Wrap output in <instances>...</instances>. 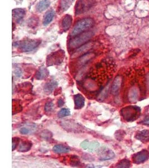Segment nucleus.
Listing matches in <instances>:
<instances>
[{"mask_svg":"<svg viewBox=\"0 0 149 168\" xmlns=\"http://www.w3.org/2000/svg\"><path fill=\"white\" fill-rule=\"evenodd\" d=\"M114 72V67L108 62H98L92 67L81 81V87L88 96H100Z\"/></svg>","mask_w":149,"mask_h":168,"instance_id":"nucleus-1","label":"nucleus"},{"mask_svg":"<svg viewBox=\"0 0 149 168\" xmlns=\"http://www.w3.org/2000/svg\"><path fill=\"white\" fill-rule=\"evenodd\" d=\"M94 24V20L87 17L80 20L74 25L71 32V36H76L84 33L93 26Z\"/></svg>","mask_w":149,"mask_h":168,"instance_id":"nucleus-2","label":"nucleus"},{"mask_svg":"<svg viewBox=\"0 0 149 168\" xmlns=\"http://www.w3.org/2000/svg\"><path fill=\"white\" fill-rule=\"evenodd\" d=\"M93 35L94 33L93 31H90L77 35L71 39L69 43V47L70 49L78 48L83 45L86 44L92 38Z\"/></svg>","mask_w":149,"mask_h":168,"instance_id":"nucleus-3","label":"nucleus"},{"mask_svg":"<svg viewBox=\"0 0 149 168\" xmlns=\"http://www.w3.org/2000/svg\"><path fill=\"white\" fill-rule=\"evenodd\" d=\"M139 113H140V109L134 106H127L121 110L122 117L128 122L136 119Z\"/></svg>","mask_w":149,"mask_h":168,"instance_id":"nucleus-4","label":"nucleus"},{"mask_svg":"<svg viewBox=\"0 0 149 168\" xmlns=\"http://www.w3.org/2000/svg\"><path fill=\"white\" fill-rule=\"evenodd\" d=\"M40 43L41 41L39 40L27 39L19 43V48L23 52H30L37 47Z\"/></svg>","mask_w":149,"mask_h":168,"instance_id":"nucleus-5","label":"nucleus"},{"mask_svg":"<svg viewBox=\"0 0 149 168\" xmlns=\"http://www.w3.org/2000/svg\"><path fill=\"white\" fill-rule=\"evenodd\" d=\"M94 4V0H78L76 6V14H83L89 10Z\"/></svg>","mask_w":149,"mask_h":168,"instance_id":"nucleus-6","label":"nucleus"},{"mask_svg":"<svg viewBox=\"0 0 149 168\" xmlns=\"http://www.w3.org/2000/svg\"><path fill=\"white\" fill-rule=\"evenodd\" d=\"M64 57V52L63 50H59L52 53L47 58L48 66L60 63Z\"/></svg>","mask_w":149,"mask_h":168,"instance_id":"nucleus-7","label":"nucleus"},{"mask_svg":"<svg viewBox=\"0 0 149 168\" xmlns=\"http://www.w3.org/2000/svg\"><path fill=\"white\" fill-rule=\"evenodd\" d=\"M99 159L101 160L105 161L112 159L115 157V154L110 148L106 147H102L99 148L97 152Z\"/></svg>","mask_w":149,"mask_h":168,"instance_id":"nucleus-8","label":"nucleus"},{"mask_svg":"<svg viewBox=\"0 0 149 168\" xmlns=\"http://www.w3.org/2000/svg\"><path fill=\"white\" fill-rule=\"evenodd\" d=\"M149 158V153L146 150H143L140 152L135 154L132 157L133 161L135 164H139L145 162Z\"/></svg>","mask_w":149,"mask_h":168,"instance_id":"nucleus-9","label":"nucleus"},{"mask_svg":"<svg viewBox=\"0 0 149 168\" xmlns=\"http://www.w3.org/2000/svg\"><path fill=\"white\" fill-rule=\"evenodd\" d=\"M93 43L90 42L88 43H86L85 44L83 45L81 47L78 48L77 49L75 52L73 53V55L72 56V58H76L79 56H82L85 54V53L88 52L89 50L91 49L93 47Z\"/></svg>","mask_w":149,"mask_h":168,"instance_id":"nucleus-10","label":"nucleus"},{"mask_svg":"<svg viewBox=\"0 0 149 168\" xmlns=\"http://www.w3.org/2000/svg\"><path fill=\"white\" fill-rule=\"evenodd\" d=\"M99 145V143L97 141H89L88 140H85L82 142L81 144V147L84 150H87L90 152H92L98 150Z\"/></svg>","mask_w":149,"mask_h":168,"instance_id":"nucleus-11","label":"nucleus"},{"mask_svg":"<svg viewBox=\"0 0 149 168\" xmlns=\"http://www.w3.org/2000/svg\"><path fill=\"white\" fill-rule=\"evenodd\" d=\"M12 12L13 19L17 22H20L25 15V11L23 8H15L12 10Z\"/></svg>","mask_w":149,"mask_h":168,"instance_id":"nucleus-12","label":"nucleus"},{"mask_svg":"<svg viewBox=\"0 0 149 168\" xmlns=\"http://www.w3.org/2000/svg\"><path fill=\"white\" fill-rule=\"evenodd\" d=\"M96 56V54L94 53H87L83 54L79 58L78 61V66L79 67L84 66L85 64L87 63L88 62L93 58Z\"/></svg>","mask_w":149,"mask_h":168,"instance_id":"nucleus-13","label":"nucleus"},{"mask_svg":"<svg viewBox=\"0 0 149 168\" xmlns=\"http://www.w3.org/2000/svg\"><path fill=\"white\" fill-rule=\"evenodd\" d=\"M122 84V78L121 76H118L116 77L113 82L112 85L111 87V92L113 95L118 94Z\"/></svg>","mask_w":149,"mask_h":168,"instance_id":"nucleus-14","label":"nucleus"},{"mask_svg":"<svg viewBox=\"0 0 149 168\" xmlns=\"http://www.w3.org/2000/svg\"><path fill=\"white\" fill-rule=\"evenodd\" d=\"M74 101L75 104V108L79 109L83 108L85 105V99L81 94H76L74 96Z\"/></svg>","mask_w":149,"mask_h":168,"instance_id":"nucleus-15","label":"nucleus"},{"mask_svg":"<svg viewBox=\"0 0 149 168\" xmlns=\"http://www.w3.org/2000/svg\"><path fill=\"white\" fill-rule=\"evenodd\" d=\"M73 21V18L69 15H65L63 18L62 21V26L64 31L68 30L70 28Z\"/></svg>","mask_w":149,"mask_h":168,"instance_id":"nucleus-16","label":"nucleus"},{"mask_svg":"<svg viewBox=\"0 0 149 168\" xmlns=\"http://www.w3.org/2000/svg\"><path fill=\"white\" fill-rule=\"evenodd\" d=\"M49 75V71L48 70L44 67H40L39 69L37 71L35 77L37 80H43L48 77Z\"/></svg>","mask_w":149,"mask_h":168,"instance_id":"nucleus-17","label":"nucleus"},{"mask_svg":"<svg viewBox=\"0 0 149 168\" xmlns=\"http://www.w3.org/2000/svg\"><path fill=\"white\" fill-rule=\"evenodd\" d=\"M32 147V143L28 141H23L18 147V151L25 152L29 151Z\"/></svg>","mask_w":149,"mask_h":168,"instance_id":"nucleus-18","label":"nucleus"},{"mask_svg":"<svg viewBox=\"0 0 149 168\" xmlns=\"http://www.w3.org/2000/svg\"><path fill=\"white\" fill-rule=\"evenodd\" d=\"M55 16V11L53 10H50L45 14L43 19V24L44 25H47L50 24L53 20Z\"/></svg>","mask_w":149,"mask_h":168,"instance_id":"nucleus-19","label":"nucleus"},{"mask_svg":"<svg viewBox=\"0 0 149 168\" xmlns=\"http://www.w3.org/2000/svg\"><path fill=\"white\" fill-rule=\"evenodd\" d=\"M136 138L142 142H147L149 141V131L148 130H142L138 133L136 135Z\"/></svg>","mask_w":149,"mask_h":168,"instance_id":"nucleus-20","label":"nucleus"},{"mask_svg":"<svg viewBox=\"0 0 149 168\" xmlns=\"http://www.w3.org/2000/svg\"><path fill=\"white\" fill-rule=\"evenodd\" d=\"M50 4V2L49 0L40 1L37 4V7H36L37 11L39 12L45 11L46 9H47L49 7Z\"/></svg>","mask_w":149,"mask_h":168,"instance_id":"nucleus-21","label":"nucleus"},{"mask_svg":"<svg viewBox=\"0 0 149 168\" xmlns=\"http://www.w3.org/2000/svg\"><path fill=\"white\" fill-rule=\"evenodd\" d=\"M53 150L57 154H63V153L68 152L70 150L69 147H68L62 145H56L54 146Z\"/></svg>","mask_w":149,"mask_h":168,"instance_id":"nucleus-22","label":"nucleus"},{"mask_svg":"<svg viewBox=\"0 0 149 168\" xmlns=\"http://www.w3.org/2000/svg\"><path fill=\"white\" fill-rule=\"evenodd\" d=\"M57 85H58V83L56 82V81H50V82L45 84L44 90L46 92L50 93V92L53 91V90L56 87Z\"/></svg>","mask_w":149,"mask_h":168,"instance_id":"nucleus-23","label":"nucleus"},{"mask_svg":"<svg viewBox=\"0 0 149 168\" xmlns=\"http://www.w3.org/2000/svg\"><path fill=\"white\" fill-rule=\"evenodd\" d=\"M73 0H60V7L63 11L67 10L73 3Z\"/></svg>","mask_w":149,"mask_h":168,"instance_id":"nucleus-24","label":"nucleus"},{"mask_svg":"<svg viewBox=\"0 0 149 168\" xmlns=\"http://www.w3.org/2000/svg\"><path fill=\"white\" fill-rule=\"evenodd\" d=\"M131 163L129 160L126 159L122 160L116 166L117 168H129Z\"/></svg>","mask_w":149,"mask_h":168,"instance_id":"nucleus-25","label":"nucleus"},{"mask_svg":"<svg viewBox=\"0 0 149 168\" xmlns=\"http://www.w3.org/2000/svg\"><path fill=\"white\" fill-rule=\"evenodd\" d=\"M70 114V110L67 108H63L59 112L58 116L60 118L64 117L69 115Z\"/></svg>","mask_w":149,"mask_h":168,"instance_id":"nucleus-26","label":"nucleus"},{"mask_svg":"<svg viewBox=\"0 0 149 168\" xmlns=\"http://www.w3.org/2000/svg\"><path fill=\"white\" fill-rule=\"evenodd\" d=\"M79 160L78 157L72 156V158L70 159V165H72V166H76L77 165H79Z\"/></svg>","mask_w":149,"mask_h":168,"instance_id":"nucleus-27","label":"nucleus"},{"mask_svg":"<svg viewBox=\"0 0 149 168\" xmlns=\"http://www.w3.org/2000/svg\"><path fill=\"white\" fill-rule=\"evenodd\" d=\"M54 104L51 101L46 103L45 105V112H50L54 109Z\"/></svg>","mask_w":149,"mask_h":168,"instance_id":"nucleus-28","label":"nucleus"},{"mask_svg":"<svg viewBox=\"0 0 149 168\" xmlns=\"http://www.w3.org/2000/svg\"><path fill=\"white\" fill-rule=\"evenodd\" d=\"M19 138H12V151H14L16 147L18 145V143H19Z\"/></svg>","mask_w":149,"mask_h":168,"instance_id":"nucleus-29","label":"nucleus"},{"mask_svg":"<svg viewBox=\"0 0 149 168\" xmlns=\"http://www.w3.org/2000/svg\"><path fill=\"white\" fill-rule=\"evenodd\" d=\"M37 19H33V18H31L29 20V21H28V24H31V25H30V26H33V25H34V26H37Z\"/></svg>","mask_w":149,"mask_h":168,"instance_id":"nucleus-30","label":"nucleus"},{"mask_svg":"<svg viewBox=\"0 0 149 168\" xmlns=\"http://www.w3.org/2000/svg\"><path fill=\"white\" fill-rule=\"evenodd\" d=\"M20 133L21 134H27L29 133V129L27 128H25V127H23L22 128L20 129Z\"/></svg>","mask_w":149,"mask_h":168,"instance_id":"nucleus-31","label":"nucleus"},{"mask_svg":"<svg viewBox=\"0 0 149 168\" xmlns=\"http://www.w3.org/2000/svg\"><path fill=\"white\" fill-rule=\"evenodd\" d=\"M15 73L17 76H20L21 75V71L19 68H17L16 70L15 71Z\"/></svg>","mask_w":149,"mask_h":168,"instance_id":"nucleus-32","label":"nucleus"},{"mask_svg":"<svg viewBox=\"0 0 149 168\" xmlns=\"http://www.w3.org/2000/svg\"><path fill=\"white\" fill-rule=\"evenodd\" d=\"M143 124L149 126V116L146 117V118L143 120Z\"/></svg>","mask_w":149,"mask_h":168,"instance_id":"nucleus-33","label":"nucleus"},{"mask_svg":"<svg viewBox=\"0 0 149 168\" xmlns=\"http://www.w3.org/2000/svg\"><path fill=\"white\" fill-rule=\"evenodd\" d=\"M64 104V102L62 99H60L59 101H58V105L59 106H63V105Z\"/></svg>","mask_w":149,"mask_h":168,"instance_id":"nucleus-34","label":"nucleus"}]
</instances>
